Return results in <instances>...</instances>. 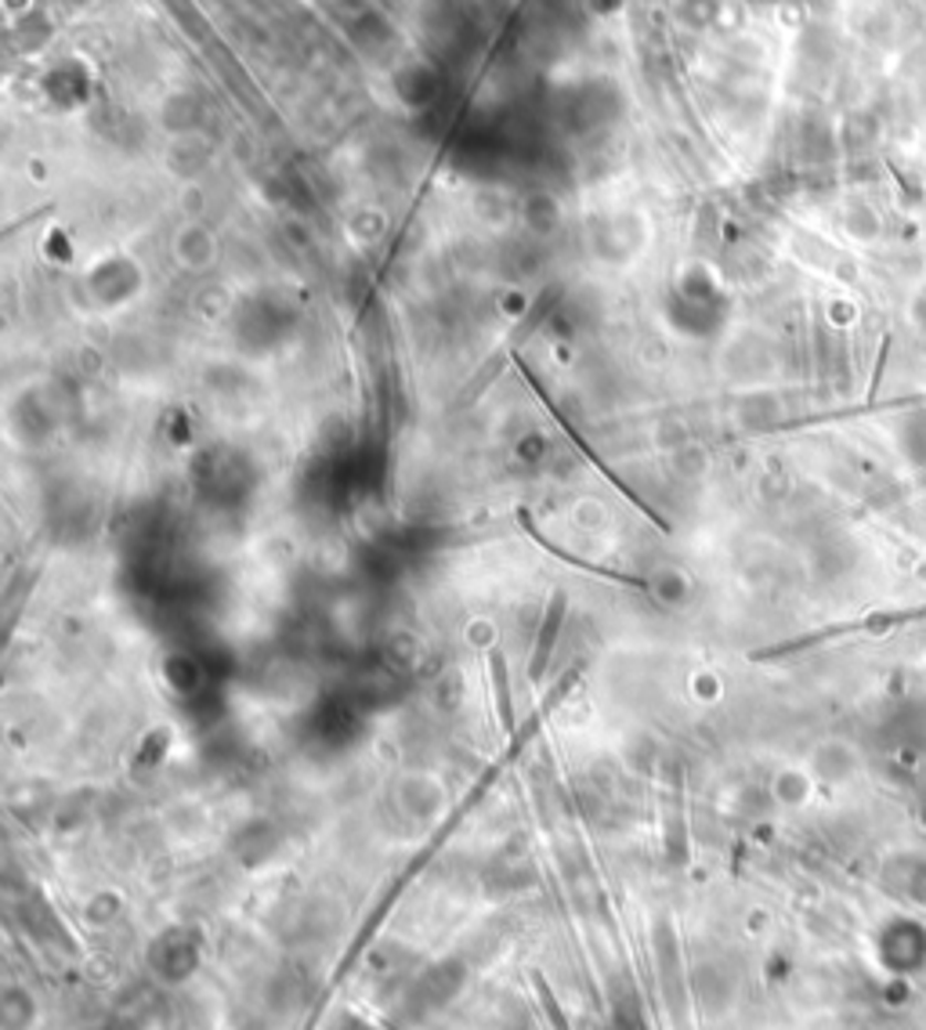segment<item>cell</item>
I'll return each instance as SVG.
<instances>
[{
  "label": "cell",
  "instance_id": "obj_1",
  "mask_svg": "<svg viewBox=\"0 0 926 1030\" xmlns=\"http://www.w3.org/2000/svg\"><path fill=\"white\" fill-rule=\"evenodd\" d=\"M565 605H568V597H565L561 590L550 597L547 614H544V626H539V637H536V651H533V676H544V669H547V662H550L554 640H558L561 619H565Z\"/></svg>",
  "mask_w": 926,
  "mask_h": 1030
},
{
  "label": "cell",
  "instance_id": "obj_2",
  "mask_svg": "<svg viewBox=\"0 0 926 1030\" xmlns=\"http://www.w3.org/2000/svg\"><path fill=\"white\" fill-rule=\"evenodd\" d=\"M488 665H493V680H496L499 716H504V724L511 727V691H507V662H504V651H499V648L488 651Z\"/></svg>",
  "mask_w": 926,
  "mask_h": 1030
}]
</instances>
